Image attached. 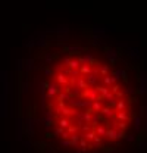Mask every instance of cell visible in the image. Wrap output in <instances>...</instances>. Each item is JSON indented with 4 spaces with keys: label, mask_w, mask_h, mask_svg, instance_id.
<instances>
[{
    "label": "cell",
    "mask_w": 147,
    "mask_h": 153,
    "mask_svg": "<svg viewBox=\"0 0 147 153\" xmlns=\"http://www.w3.org/2000/svg\"><path fill=\"white\" fill-rule=\"evenodd\" d=\"M138 144H140V146H138V147H140V152H144V150L147 149V141H146V143H144V141H140Z\"/></svg>",
    "instance_id": "29"
},
{
    "label": "cell",
    "mask_w": 147,
    "mask_h": 153,
    "mask_svg": "<svg viewBox=\"0 0 147 153\" xmlns=\"http://www.w3.org/2000/svg\"><path fill=\"white\" fill-rule=\"evenodd\" d=\"M134 122H136V130L140 131L141 130V118L140 116H136V118H134Z\"/></svg>",
    "instance_id": "21"
},
{
    "label": "cell",
    "mask_w": 147,
    "mask_h": 153,
    "mask_svg": "<svg viewBox=\"0 0 147 153\" xmlns=\"http://www.w3.org/2000/svg\"><path fill=\"white\" fill-rule=\"evenodd\" d=\"M80 135H82V137H84V138H85V140H87V141L90 143L91 140L96 137V133H94V130H90V131H85L84 134H80Z\"/></svg>",
    "instance_id": "13"
},
{
    "label": "cell",
    "mask_w": 147,
    "mask_h": 153,
    "mask_svg": "<svg viewBox=\"0 0 147 153\" xmlns=\"http://www.w3.org/2000/svg\"><path fill=\"white\" fill-rule=\"evenodd\" d=\"M113 96H115V99H116V100H119V99H124V97H125V93H124V90H119V91H118V93H115Z\"/></svg>",
    "instance_id": "23"
},
{
    "label": "cell",
    "mask_w": 147,
    "mask_h": 153,
    "mask_svg": "<svg viewBox=\"0 0 147 153\" xmlns=\"http://www.w3.org/2000/svg\"><path fill=\"white\" fill-rule=\"evenodd\" d=\"M127 133L124 130H116V140H122V138H125Z\"/></svg>",
    "instance_id": "20"
},
{
    "label": "cell",
    "mask_w": 147,
    "mask_h": 153,
    "mask_svg": "<svg viewBox=\"0 0 147 153\" xmlns=\"http://www.w3.org/2000/svg\"><path fill=\"white\" fill-rule=\"evenodd\" d=\"M100 41H97V40H93V46H99Z\"/></svg>",
    "instance_id": "33"
},
{
    "label": "cell",
    "mask_w": 147,
    "mask_h": 153,
    "mask_svg": "<svg viewBox=\"0 0 147 153\" xmlns=\"http://www.w3.org/2000/svg\"><path fill=\"white\" fill-rule=\"evenodd\" d=\"M137 93L141 94V96H144V94L147 93V87H146V84H140V88L137 90Z\"/></svg>",
    "instance_id": "22"
},
{
    "label": "cell",
    "mask_w": 147,
    "mask_h": 153,
    "mask_svg": "<svg viewBox=\"0 0 147 153\" xmlns=\"http://www.w3.org/2000/svg\"><path fill=\"white\" fill-rule=\"evenodd\" d=\"M78 71H80V75L85 76V75H88V74L91 72V66H90V65H81V66L78 68Z\"/></svg>",
    "instance_id": "12"
},
{
    "label": "cell",
    "mask_w": 147,
    "mask_h": 153,
    "mask_svg": "<svg viewBox=\"0 0 147 153\" xmlns=\"http://www.w3.org/2000/svg\"><path fill=\"white\" fill-rule=\"evenodd\" d=\"M65 131H66V133H68L69 135H71V134H78V133H80L78 127H77V125H74V124H71V125L68 127V128H66Z\"/></svg>",
    "instance_id": "14"
},
{
    "label": "cell",
    "mask_w": 147,
    "mask_h": 153,
    "mask_svg": "<svg viewBox=\"0 0 147 153\" xmlns=\"http://www.w3.org/2000/svg\"><path fill=\"white\" fill-rule=\"evenodd\" d=\"M125 140L128 143H134L136 141V135H125Z\"/></svg>",
    "instance_id": "28"
},
{
    "label": "cell",
    "mask_w": 147,
    "mask_h": 153,
    "mask_svg": "<svg viewBox=\"0 0 147 153\" xmlns=\"http://www.w3.org/2000/svg\"><path fill=\"white\" fill-rule=\"evenodd\" d=\"M71 58H72V56H68V58L62 59V63H63V65H65V66H68V63L71 62Z\"/></svg>",
    "instance_id": "32"
},
{
    "label": "cell",
    "mask_w": 147,
    "mask_h": 153,
    "mask_svg": "<svg viewBox=\"0 0 147 153\" xmlns=\"http://www.w3.org/2000/svg\"><path fill=\"white\" fill-rule=\"evenodd\" d=\"M106 138H109L110 141H116V130L109 127V128L106 130Z\"/></svg>",
    "instance_id": "9"
},
{
    "label": "cell",
    "mask_w": 147,
    "mask_h": 153,
    "mask_svg": "<svg viewBox=\"0 0 147 153\" xmlns=\"http://www.w3.org/2000/svg\"><path fill=\"white\" fill-rule=\"evenodd\" d=\"M109 90H110V93H112V94H115V93H118L121 90V87H119L118 83H115V84H112V85L109 87Z\"/></svg>",
    "instance_id": "18"
},
{
    "label": "cell",
    "mask_w": 147,
    "mask_h": 153,
    "mask_svg": "<svg viewBox=\"0 0 147 153\" xmlns=\"http://www.w3.org/2000/svg\"><path fill=\"white\" fill-rule=\"evenodd\" d=\"M124 93H125V96H127V94H134V93H136V90H134L132 87H127L125 90H124Z\"/></svg>",
    "instance_id": "26"
},
{
    "label": "cell",
    "mask_w": 147,
    "mask_h": 153,
    "mask_svg": "<svg viewBox=\"0 0 147 153\" xmlns=\"http://www.w3.org/2000/svg\"><path fill=\"white\" fill-rule=\"evenodd\" d=\"M102 116H105L106 119H113L115 118V109H112V108H109V106H102V109H100V112H99Z\"/></svg>",
    "instance_id": "4"
},
{
    "label": "cell",
    "mask_w": 147,
    "mask_h": 153,
    "mask_svg": "<svg viewBox=\"0 0 147 153\" xmlns=\"http://www.w3.org/2000/svg\"><path fill=\"white\" fill-rule=\"evenodd\" d=\"M106 130H107V127L103 125V124H99V125H96V127H94V133H96V135H99V137H102V138L106 137Z\"/></svg>",
    "instance_id": "6"
},
{
    "label": "cell",
    "mask_w": 147,
    "mask_h": 153,
    "mask_svg": "<svg viewBox=\"0 0 147 153\" xmlns=\"http://www.w3.org/2000/svg\"><path fill=\"white\" fill-rule=\"evenodd\" d=\"M116 127H118V130H124V131H127V128H128V122H121V121H118Z\"/></svg>",
    "instance_id": "19"
},
{
    "label": "cell",
    "mask_w": 147,
    "mask_h": 153,
    "mask_svg": "<svg viewBox=\"0 0 147 153\" xmlns=\"http://www.w3.org/2000/svg\"><path fill=\"white\" fill-rule=\"evenodd\" d=\"M88 146V141L85 140L82 135H80V140H78V147H82V149H87Z\"/></svg>",
    "instance_id": "16"
},
{
    "label": "cell",
    "mask_w": 147,
    "mask_h": 153,
    "mask_svg": "<svg viewBox=\"0 0 147 153\" xmlns=\"http://www.w3.org/2000/svg\"><path fill=\"white\" fill-rule=\"evenodd\" d=\"M116 102H118L116 99H112V100H109V102H107V106H109V108H112V109H115V105H116Z\"/></svg>",
    "instance_id": "27"
},
{
    "label": "cell",
    "mask_w": 147,
    "mask_h": 153,
    "mask_svg": "<svg viewBox=\"0 0 147 153\" xmlns=\"http://www.w3.org/2000/svg\"><path fill=\"white\" fill-rule=\"evenodd\" d=\"M88 149H82V147H75V153H87Z\"/></svg>",
    "instance_id": "30"
},
{
    "label": "cell",
    "mask_w": 147,
    "mask_h": 153,
    "mask_svg": "<svg viewBox=\"0 0 147 153\" xmlns=\"http://www.w3.org/2000/svg\"><path fill=\"white\" fill-rule=\"evenodd\" d=\"M118 80H119V78H116V76H113V75H106V76H102L103 85H106V87H110L112 84L118 83Z\"/></svg>",
    "instance_id": "5"
},
{
    "label": "cell",
    "mask_w": 147,
    "mask_h": 153,
    "mask_svg": "<svg viewBox=\"0 0 147 153\" xmlns=\"http://www.w3.org/2000/svg\"><path fill=\"white\" fill-rule=\"evenodd\" d=\"M94 88H96L97 94H102V96H106V94H107V93L110 91V90H109V87H106V85H103V84H100V85L97 84V85H96Z\"/></svg>",
    "instance_id": "8"
},
{
    "label": "cell",
    "mask_w": 147,
    "mask_h": 153,
    "mask_svg": "<svg viewBox=\"0 0 147 153\" xmlns=\"http://www.w3.org/2000/svg\"><path fill=\"white\" fill-rule=\"evenodd\" d=\"M80 66H81V63H80L78 58H71V62L68 63V68H71V69H78Z\"/></svg>",
    "instance_id": "11"
},
{
    "label": "cell",
    "mask_w": 147,
    "mask_h": 153,
    "mask_svg": "<svg viewBox=\"0 0 147 153\" xmlns=\"http://www.w3.org/2000/svg\"><path fill=\"white\" fill-rule=\"evenodd\" d=\"M91 127H96V125H99V113H93L91 115V122H90Z\"/></svg>",
    "instance_id": "17"
},
{
    "label": "cell",
    "mask_w": 147,
    "mask_h": 153,
    "mask_svg": "<svg viewBox=\"0 0 147 153\" xmlns=\"http://www.w3.org/2000/svg\"><path fill=\"white\" fill-rule=\"evenodd\" d=\"M80 99H87V100L94 102V100L97 99V91H96V88H94V87H87L85 90L81 91Z\"/></svg>",
    "instance_id": "1"
},
{
    "label": "cell",
    "mask_w": 147,
    "mask_h": 153,
    "mask_svg": "<svg viewBox=\"0 0 147 153\" xmlns=\"http://www.w3.org/2000/svg\"><path fill=\"white\" fill-rule=\"evenodd\" d=\"M71 85H74V87H75V88H78V90H80V91L85 90V88H87V87H88L87 81H85V78H84V76H82V75L77 76V80H75V81H74V83H72Z\"/></svg>",
    "instance_id": "3"
},
{
    "label": "cell",
    "mask_w": 147,
    "mask_h": 153,
    "mask_svg": "<svg viewBox=\"0 0 147 153\" xmlns=\"http://www.w3.org/2000/svg\"><path fill=\"white\" fill-rule=\"evenodd\" d=\"M60 146H62V147H71V141H69V140H60Z\"/></svg>",
    "instance_id": "25"
},
{
    "label": "cell",
    "mask_w": 147,
    "mask_h": 153,
    "mask_svg": "<svg viewBox=\"0 0 147 153\" xmlns=\"http://www.w3.org/2000/svg\"><path fill=\"white\" fill-rule=\"evenodd\" d=\"M99 75H100V76H106V75H109V66H107V65L99 66Z\"/></svg>",
    "instance_id": "15"
},
{
    "label": "cell",
    "mask_w": 147,
    "mask_h": 153,
    "mask_svg": "<svg viewBox=\"0 0 147 153\" xmlns=\"http://www.w3.org/2000/svg\"><path fill=\"white\" fill-rule=\"evenodd\" d=\"M131 110L127 109V110H115V119L116 121H121V122H129L131 121Z\"/></svg>",
    "instance_id": "2"
},
{
    "label": "cell",
    "mask_w": 147,
    "mask_h": 153,
    "mask_svg": "<svg viewBox=\"0 0 147 153\" xmlns=\"http://www.w3.org/2000/svg\"><path fill=\"white\" fill-rule=\"evenodd\" d=\"M127 109H129L127 99H125V97H124V99H119V100L116 102V105H115V110H127Z\"/></svg>",
    "instance_id": "7"
},
{
    "label": "cell",
    "mask_w": 147,
    "mask_h": 153,
    "mask_svg": "<svg viewBox=\"0 0 147 153\" xmlns=\"http://www.w3.org/2000/svg\"><path fill=\"white\" fill-rule=\"evenodd\" d=\"M121 78H122V81H124L125 84H128V76H127V71H125V69H122V74H121Z\"/></svg>",
    "instance_id": "24"
},
{
    "label": "cell",
    "mask_w": 147,
    "mask_h": 153,
    "mask_svg": "<svg viewBox=\"0 0 147 153\" xmlns=\"http://www.w3.org/2000/svg\"><path fill=\"white\" fill-rule=\"evenodd\" d=\"M102 106H103V103L102 102H99V100H94L93 103H91V110H93V113H99L100 112V109H102Z\"/></svg>",
    "instance_id": "10"
},
{
    "label": "cell",
    "mask_w": 147,
    "mask_h": 153,
    "mask_svg": "<svg viewBox=\"0 0 147 153\" xmlns=\"http://www.w3.org/2000/svg\"><path fill=\"white\" fill-rule=\"evenodd\" d=\"M105 99H106V102H109V100H112V99H115V96H113L112 93H110V91H109V93H107V94L105 96Z\"/></svg>",
    "instance_id": "31"
}]
</instances>
